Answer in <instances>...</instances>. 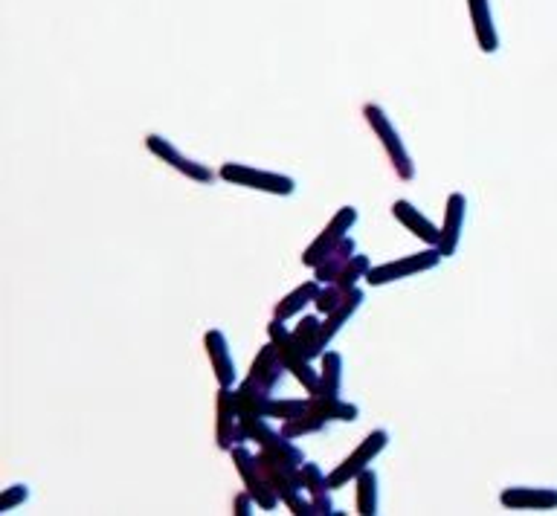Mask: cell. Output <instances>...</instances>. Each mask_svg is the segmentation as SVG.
<instances>
[{
    "label": "cell",
    "instance_id": "1",
    "mask_svg": "<svg viewBox=\"0 0 557 516\" xmlns=\"http://www.w3.org/2000/svg\"><path fill=\"white\" fill-rule=\"evenodd\" d=\"M340 389H343V354L340 351H328L320 357V380H317V389L308 395V403L331 421H357L360 418V409L354 403H346L340 398Z\"/></svg>",
    "mask_w": 557,
    "mask_h": 516
},
{
    "label": "cell",
    "instance_id": "2",
    "mask_svg": "<svg viewBox=\"0 0 557 516\" xmlns=\"http://www.w3.org/2000/svg\"><path fill=\"white\" fill-rule=\"evenodd\" d=\"M363 119H366V125L372 128V134L381 140L383 151H386V157H389V166H392V172L398 174L404 183H410L412 177H415V163H412L410 151H407V145L401 140V134L395 131V125H392V119L386 116L381 105H363Z\"/></svg>",
    "mask_w": 557,
    "mask_h": 516
},
{
    "label": "cell",
    "instance_id": "3",
    "mask_svg": "<svg viewBox=\"0 0 557 516\" xmlns=\"http://www.w3.org/2000/svg\"><path fill=\"white\" fill-rule=\"evenodd\" d=\"M230 459H233L235 470H238V476H241V482H244V490L259 502V508H262V511L279 508L282 496H279V490L273 488L267 470H264L262 461H259V453H250V450L241 444V447H233V450H230Z\"/></svg>",
    "mask_w": 557,
    "mask_h": 516
},
{
    "label": "cell",
    "instance_id": "4",
    "mask_svg": "<svg viewBox=\"0 0 557 516\" xmlns=\"http://www.w3.org/2000/svg\"><path fill=\"white\" fill-rule=\"evenodd\" d=\"M267 337H270V343L276 345V351H279V357L285 360V366H288V372L294 374L296 383L311 395L314 389H317V380H320V369H314L311 366V360L299 351V345H296L294 334L285 328V322L282 319H270L267 322Z\"/></svg>",
    "mask_w": 557,
    "mask_h": 516
},
{
    "label": "cell",
    "instance_id": "5",
    "mask_svg": "<svg viewBox=\"0 0 557 516\" xmlns=\"http://www.w3.org/2000/svg\"><path fill=\"white\" fill-rule=\"evenodd\" d=\"M218 177L224 183L233 186H244V189H256V192H267V195H279V198H291L296 192V180L288 174L264 172V169H253L247 163H224Z\"/></svg>",
    "mask_w": 557,
    "mask_h": 516
},
{
    "label": "cell",
    "instance_id": "6",
    "mask_svg": "<svg viewBox=\"0 0 557 516\" xmlns=\"http://www.w3.org/2000/svg\"><path fill=\"white\" fill-rule=\"evenodd\" d=\"M441 258L444 256L439 253V247H427V250H421V253H410V256H401L395 258V261H383L378 267H369V273H366L363 282L369 287L392 285V282L410 279L415 273H427V270L439 267Z\"/></svg>",
    "mask_w": 557,
    "mask_h": 516
},
{
    "label": "cell",
    "instance_id": "7",
    "mask_svg": "<svg viewBox=\"0 0 557 516\" xmlns=\"http://www.w3.org/2000/svg\"><path fill=\"white\" fill-rule=\"evenodd\" d=\"M386 444H389V432H369V435L357 444V450H354L352 456H346V459L340 461V464L328 473V485H331V490L346 488L349 482H354L372 461L381 456L383 450H386Z\"/></svg>",
    "mask_w": 557,
    "mask_h": 516
},
{
    "label": "cell",
    "instance_id": "8",
    "mask_svg": "<svg viewBox=\"0 0 557 516\" xmlns=\"http://www.w3.org/2000/svg\"><path fill=\"white\" fill-rule=\"evenodd\" d=\"M215 444L218 450L230 453L233 447L247 444V430L241 424V412H238V403H235V389L233 386H221L218 389V403H215Z\"/></svg>",
    "mask_w": 557,
    "mask_h": 516
},
{
    "label": "cell",
    "instance_id": "9",
    "mask_svg": "<svg viewBox=\"0 0 557 516\" xmlns=\"http://www.w3.org/2000/svg\"><path fill=\"white\" fill-rule=\"evenodd\" d=\"M354 224H357V209H354V206H340V209L334 212V218L328 221V227L305 247L302 264H305V267H317L343 238H349Z\"/></svg>",
    "mask_w": 557,
    "mask_h": 516
},
{
    "label": "cell",
    "instance_id": "10",
    "mask_svg": "<svg viewBox=\"0 0 557 516\" xmlns=\"http://www.w3.org/2000/svg\"><path fill=\"white\" fill-rule=\"evenodd\" d=\"M146 148L157 160H163L166 166H172L175 172L189 177V180H195V183H212V180H215V172H212L206 163H198V160L186 157V154H183L172 140H166L163 134H148Z\"/></svg>",
    "mask_w": 557,
    "mask_h": 516
},
{
    "label": "cell",
    "instance_id": "11",
    "mask_svg": "<svg viewBox=\"0 0 557 516\" xmlns=\"http://www.w3.org/2000/svg\"><path fill=\"white\" fill-rule=\"evenodd\" d=\"M499 505L508 511H555L557 488H528L514 485L499 493Z\"/></svg>",
    "mask_w": 557,
    "mask_h": 516
},
{
    "label": "cell",
    "instance_id": "12",
    "mask_svg": "<svg viewBox=\"0 0 557 516\" xmlns=\"http://www.w3.org/2000/svg\"><path fill=\"white\" fill-rule=\"evenodd\" d=\"M465 209H468L465 195L453 192V195L447 198L444 218H441V241H439V253L444 258L456 256V250H459L462 230H465Z\"/></svg>",
    "mask_w": 557,
    "mask_h": 516
},
{
    "label": "cell",
    "instance_id": "13",
    "mask_svg": "<svg viewBox=\"0 0 557 516\" xmlns=\"http://www.w3.org/2000/svg\"><path fill=\"white\" fill-rule=\"evenodd\" d=\"M204 351L206 357H209V366H212V372H215L218 386H233L238 372H235L233 351H230V343H227L224 331L209 328L204 334Z\"/></svg>",
    "mask_w": 557,
    "mask_h": 516
},
{
    "label": "cell",
    "instance_id": "14",
    "mask_svg": "<svg viewBox=\"0 0 557 516\" xmlns=\"http://www.w3.org/2000/svg\"><path fill=\"white\" fill-rule=\"evenodd\" d=\"M392 218L404 227L407 232H412L415 238H421L427 247H439L441 241V227H436L415 203L410 201H395L392 203Z\"/></svg>",
    "mask_w": 557,
    "mask_h": 516
},
{
    "label": "cell",
    "instance_id": "15",
    "mask_svg": "<svg viewBox=\"0 0 557 516\" xmlns=\"http://www.w3.org/2000/svg\"><path fill=\"white\" fill-rule=\"evenodd\" d=\"M363 290L360 287H352L343 299H340V305L331 311V314H325V319H323V328H320V351L325 354V348L331 345V340L340 334V328L352 319L354 314H357V308L363 305Z\"/></svg>",
    "mask_w": 557,
    "mask_h": 516
},
{
    "label": "cell",
    "instance_id": "16",
    "mask_svg": "<svg viewBox=\"0 0 557 516\" xmlns=\"http://www.w3.org/2000/svg\"><path fill=\"white\" fill-rule=\"evenodd\" d=\"M299 476H302V490L308 493V499L314 502L317 514L331 516L334 511V502H331V485H328V476L314 464V461H305L299 467Z\"/></svg>",
    "mask_w": 557,
    "mask_h": 516
},
{
    "label": "cell",
    "instance_id": "17",
    "mask_svg": "<svg viewBox=\"0 0 557 516\" xmlns=\"http://www.w3.org/2000/svg\"><path fill=\"white\" fill-rule=\"evenodd\" d=\"M285 372H288V366H285V360L279 357L276 345L267 343L262 345V351L253 357V363H250V374H247V377H253L256 383H262L264 389L273 392V389L282 383Z\"/></svg>",
    "mask_w": 557,
    "mask_h": 516
},
{
    "label": "cell",
    "instance_id": "18",
    "mask_svg": "<svg viewBox=\"0 0 557 516\" xmlns=\"http://www.w3.org/2000/svg\"><path fill=\"white\" fill-rule=\"evenodd\" d=\"M470 9V24L476 32V44L482 53H497L499 50V35L494 27V12H491V3L488 0H468Z\"/></svg>",
    "mask_w": 557,
    "mask_h": 516
},
{
    "label": "cell",
    "instance_id": "19",
    "mask_svg": "<svg viewBox=\"0 0 557 516\" xmlns=\"http://www.w3.org/2000/svg\"><path fill=\"white\" fill-rule=\"evenodd\" d=\"M354 253H357V244H354V238L349 235V238H343V241L314 267V279H317L320 285H331V282L340 276V270L352 261Z\"/></svg>",
    "mask_w": 557,
    "mask_h": 516
},
{
    "label": "cell",
    "instance_id": "20",
    "mask_svg": "<svg viewBox=\"0 0 557 516\" xmlns=\"http://www.w3.org/2000/svg\"><path fill=\"white\" fill-rule=\"evenodd\" d=\"M320 282L317 279H311V282H302L299 287H294L288 296H282L276 305H273V316L276 319H282V322H288L291 316L302 314V308L305 305H311L314 299H317V293H320Z\"/></svg>",
    "mask_w": 557,
    "mask_h": 516
},
{
    "label": "cell",
    "instance_id": "21",
    "mask_svg": "<svg viewBox=\"0 0 557 516\" xmlns=\"http://www.w3.org/2000/svg\"><path fill=\"white\" fill-rule=\"evenodd\" d=\"M320 328H323V319H317V316H302L299 325L291 331L296 345H299V351H302L311 363L323 357V351H320Z\"/></svg>",
    "mask_w": 557,
    "mask_h": 516
},
{
    "label": "cell",
    "instance_id": "22",
    "mask_svg": "<svg viewBox=\"0 0 557 516\" xmlns=\"http://www.w3.org/2000/svg\"><path fill=\"white\" fill-rule=\"evenodd\" d=\"M357 514L375 516L378 514V473L372 467H366L357 479Z\"/></svg>",
    "mask_w": 557,
    "mask_h": 516
},
{
    "label": "cell",
    "instance_id": "23",
    "mask_svg": "<svg viewBox=\"0 0 557 516\" xmlns=\"http://www.w3.org/2000/svg\"><path fill=\"white\" fill-rule=\"evenodd\" d=\"M369 267H372V261H369V256H357L354 253V258L340 270V276L331 282V285L337 287L340 293H349L352 287H357V282L360 279H366V273H369Z\"/></svg>",
    "mask_w": 557,
    "mask_h": 516
},
{
    "label": "cell",
    "instance_id": "24",
    "mask_svg": "<svg viewBox=\"0 0 557 516\" xmlns=\"http://www.w3.org/2000/svg\"><path fill=\"white\" fill-rule=\"evenodd\" d=\"M305 406H308V398H270L267 403V412H264V418H270V421H288V418H296L299 412H305Z\"/></svg>",
    "mask_w": 557,
    "mask_h": 516
},
{
    "label": "cell",
    "instance_id": "25",
    "mask_svg": "<svg viewBox=\"0 0 557 516\" xmlns=\"http://www.w3.org/2000/svg\"><path fill=\"white\" fill-rule=\"evenodd\" d=\"M27 499H30V488H27V485H9V488L0 493V514L15 511V508L24 505Z\"/></svg>",
    "mask_w": 557,
    "mask_h": 516
},
{
    "label": "cell",
    "instance_id": "26",
    "mask_svg": "<svg viewBox=\"0 0 557 516\" xmlns=\"http://www.w3.org/2000/svg\"><path fill=\"white\" fill-rule=\"evenodd\" d=\"M346 293H340L334 285H323L320 287V293H317V299H314V308L320 311V314H331L337 305H340V299H343Z\"/></svg>",
    "mask_w": 557,
    "mask_h": 516
},
{
    "label": "cell",
    "instance_id": "27",
    "mask_svg": "<svg viewBox=\"0 0 557 516\" xmlns=\"http://www.w3.org/2000/svg\"><path fill=\"white\" fill-rule=\"evenodd\" d=\"M285 505H288V508H291V514H296V516H320L317 514V508H314V502L302 496V490L291 493V496L285 499Z\"/></svg>",
    "mask_w": 557,
    "mask_h": 516
},
{
    "label": "cell",
    "instance_id": "28",
    "mask_svg": "<svg viewBox=\"0 0 557 516\" xmlns=\"http://www.w3.org/2000/svg\"><path fill=\"white\" fill-rule=\"evenodd\" d=\"M256 508H259V502L244 490V493H238L233 499V511L238 516H250V514H256Z\"/></svg>",
    "mask_w": 557,
    "mask_h": 516
}]
</instances>
